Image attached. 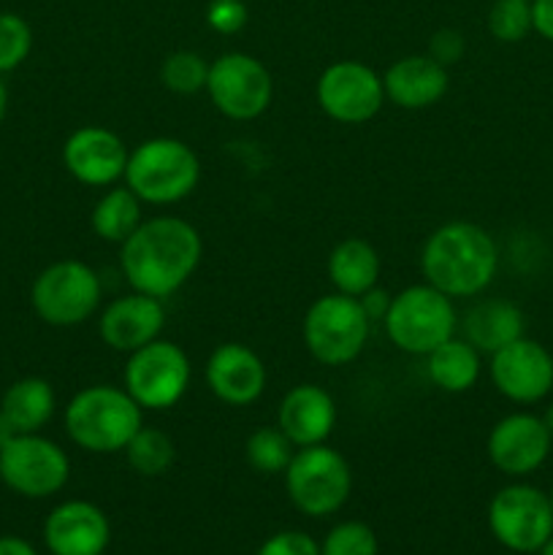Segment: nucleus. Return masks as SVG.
I'll return each mask as SVG.
<instances>
[{"mask_svg":"<svg viewBox=\"0 0 553 555\" xmlns=\"http://www.w3.org/2000/svg\"><path fill=\"white\" fill-rule=\"evenodd\" d=\"M204 242L182 217H150L119 244V269L133 291L152 298H171L195 274Z\"/></svg>","mask_w":553,"mask_h":555,"instance_id":"f257e3e1","label":"nucleus"},{"mask_svg":"<svg viewBox=\"0 0 553 555\" xmlns=\"http://www.w3.org/2000/svg\"><path fill=\"white\" fill-rule=\"evenodd\" d=\"M499 247L477 222L453 220L428 233L421 249L423 280L450 298H475L493 282Z\"/></svg>","mask_w":553,"mask_h":555,"instance_id":"f03ea898","label":"nucleus"},{"mask_svg":"<svg viewBox=\"0 0 553 555\" xmlns=\"http://www.w3.org/2000/svg\"><path fill=\"white\" fill-rule=\"evenodd\" d=\"M65 434L92 455H114L128 448L144 426V410L123 385H87L65 404Z\"/></svg>","mask_w":553,"mask_h":555,"instance_id":"7ed1b4c3","label":"nucleus"},{"mask_svg":"<svg viewBox=\"0 0 553 555\" xmlns=\"http://www.w3.org/2000/svg\"><path fill=\"white\" fill-rule=\"evenodd\" d=\"M198 179L201 160L193 146L171 135H155L130 150L123 182L146 206H171L188 198Z\"/></svg>","mask_w":553,"mask_h":555,"instance_id":"20e7f679","label":"nucleus"},{"mask_svg":"<svg viewBox=\"0 0 553 555\" xmlns=\"http://www.w3.org/2000/svg\"><path fill=\"white\" fill-rule=\"evenodd\" d=\"M383 325L396 350L426 358L442 341L453 339L459 331V314L453 298L428 282H421L390 296Z\"/></svg>","mask_w":553,"mask_h":555,"instance_id":"39448f33","label":"nucleus"},{"mask_svg":"<svg viewBox=\"0 0 553 555\" xmlns=\"http://www.w3.org/2000/svg\"><path fill=\"white\" fill-rule=\"evenodd\" d=\"M301 331L309 356L323 366L339 369L361 356L372 320L366 318L358 298L334 291L309 304Z\"/></svg>","mask_w":553,"mask_h":555,"instance_id":"423d86ee","label":"nucleus"},{"mask_svg":"<svg viewBox=\"0 0 553 555\" xmlns=\"http://www.w3.org/2000/svg\"><path fill=\"white\" fill-rule=\"evenodd\" d=\"M285 491L293 507L307 518H329L347 504L352 472L345 455L329 444L298 448L285 469Z\"/></svg>","mask_w":553,"mask_h":555,"instance_id":"0eeeda50","label":"nucleus"},{"mask_svg":"<svg viewBox=\"0 0 553 555\" xmlns=\"http://www.w3.org/2000/svg\"><path fill=\"white\" fill-rule=\"evenodd\" d=\"M103 282L92 266L81 260H57L33 280L30 304L38 320L54 328H74L98 314Z\"/></svg>","mask_w":553,"mask_h":555,"instance_id":"6e6552de","label":"nucleus"},{"mask_svg":"<svg viewBox=\"0 0 553 555\" xmlns=\"http://www.w3.org/2000/svg\"><path fill=\"white\" fill-rule=\"evenodd\" d=\"M193 379L190 358L177 341L155 339L130 352L123 369V388L144 412H166L184 399Z\"/></svg>","mask_w":553,"mask_h":555,"instance_id":"1a4fd4ad","label":"nucleus"},{"mask_svg":"<svg viewBox=\"0 0 553 555\" xmlns=\"http://www.w3.org/2000/svg\"><path fill=\"white\" fill-rule=\"evenodd\" d=\"M206 95L222 117L249 122L269 112L274 101V79L253 54L226 52L209 63Z\"/></svg>","mask_w":553,"mask_h":555,"instance_id":"9d476101","label":"nucleus"},{"mask_svg":"<svg viewBox=\"0 0 553 555\" xmlns=\"http://www.w3.org/2000/svg\"><path fill=\"white\" fill-rule=\"evenodd\" d=\"M488 529L507 551L540 553L553 534L551 496L526 482L504 486L488 504Z\"/></svg>","mask_w":553,"mask_h":555,"instance_id":"9b49d317","label":"nucleus"},{"mask_svg":"<svg viewBox=\"0 0 553 555\" xmlns=\"http://www.w3.org/2000/svg\"><path fill=\"white\" fill-rule=\"evenodd\" d=\"M70 477L68 453L41 434H16L0 450V480L25 499H49Z\"/></svg>","mask_w":553,"mask_h":555,"instance_id":"f8f14e48","label":"nucleus"},{"mask_svg":"<svg viewBox=\"0 0 553 555\" xmlns=\"http://www.w3.org/2000/svg\"><path fill=\"white\" fill-rule=\"evenodd\" d=\"M314 98L334 122L363 125L385 106V85L372 65L361 60H336L318 76Z\"/></svg>","mask_w":553,"mask_h":555,"instance_id":"ddd939ff","label":"nucleus"},{"mask_svg":"<svg viewBox=\"0 0 553 555\" xmlns=\"http://www.w3.org/2000/svg\"><path fill=\"white\" fill-rule=\"evenodd\" d=\"M488 374L499 393L515 404H537L553 390V356L535 339L510 341L488 363Z\"/></svg>","mask_w":553,"mask_h":555,"instance_id":"4468645a","label":"nucleus"},{"mask_svg":"<svg viewBox=\"0 0 553 555\" xmlns=\"http://www.w3.org/2000/svg\"><path fill=\"white\" fill-rule=\"evenodd\" d=\"M553 437L542 417L513 412L491 428L486 442L488 461L507 477H529L548 461Z\"/></svg>","mask_w":553,"mask_h":555,"instance_id":"2eb2a0df","label":"nucleus"},{"mask_svg":"<svg viewBox=\"0 0 553 555\" xmlns=\"http://www.w3.org/2000/svg\"><path fill=\"white\" fill-rule=\"evenodd\" d=\"M128 155L125 141L103 125H81L63 144L65 171L87 188H114L125 177Z\"/></svg>","mask_w":553,"mask_h":555,"instance_id":"dca6fc26","label":"nucleus"},{"mask_svg":"<svg viewBox=\"0 0 553 555\" xmlns=\"http://www.w3.org/2000/svg\"><path fill=\"white\" fill-rule=\"evenodd\" d=\"M204 379L211 396L222 404L249 406L263 396L269 374L253 347L242 341H222L206 358Z\"/></svg>","mask_w":553,"mask_h":555,"instance_id":"f3484780","label":"nucleus"},{"mask_svg":"<svg viewBox=\"0 0 553 555\" xmlns=\"http://www.w3.org/2000/svg\"><path fill=\"white\" fill-rule=\"evenodd\" d=\"M163 328H166L163 301L139 291L114 298L98 314V334H101L103 345L112 347L114 352H125V356L160 339Z\"/></svg>","mask_w":553,"mask_h":555,"instance_id":"a211bd4d","label":"nucleus"},{"mask_svg":"<svg viewBox=\"0 0 553 555\" xmlns=\"http://www.w3.org/2000/svg\"><path fill=\"white\" fill-rule=\"evenodd\" d=\"M112 542V524L98 504L70 499L43 520V545L52 555H103Z\"/></svg>","mask_w":553,"mask_h":555,"instance_id":"6ab92c4d","label":"nucleus"},{"mask_svg":"<svg viewBox=\"0 0 553 555\" xmlns=\"http://www.w3.org/2000/svg\"><path fill=\"white\" fill-rule=\"evenodd\" d=\"M336 401L325 388L314 383L293 385L280 401L276 410V426L285 431L296 448H312V444L329 442L336 428Z\"/></svg>","mask_w":553,"mask_h":555,"instance_id":"aec40b11","label":"nucleus"},{"mask_svg":"<svg viewBox=\"0 0 553 555\" xmlns=\"http://www.w3.org/2000/svg\"><path fill=\"white\" fill-rule=\"evenodd\" d=\"M385 101L407 112L432 108L450 90V74L445 65L428 54H407L399 57L383 76Z\"/></svg>","mask_w":553,"mask_h":555,"instance_id":"412c9836","label":"nucleus"},{"mask_svg":"<svg viewBox=\"0 0 553 555\" xmlns=\"http://www.w3.org/2000/svg\"><path fill=\"white\" fill-rule=\"evenodd\" d=\"M461 336L475 347L477 352L493 356L497 350L507 347L510 341L526 336V318L520 307L504 298H486L477 301L464 320L459 323Z\"/></svg>","mask_w":553,"mask_h":555,"instance_id":"4be33fe9","label":"nucleus"},{"mask_svg":"<svg viewBox=\"0 0 553 555\" xmlns=\"http://www.w3.org/2000/svg\"><path fill=\"white\" fill-rule=\"evenodd\" d=\"M383 274L380 253L363 238H342L329 255V280L336 293L361 298L372 287H377Z\"/></svg>","mask_w":553,"mask_h":555,"instance_id":"5701e85b","label":"nucleus"},{"mask_svg":"<svg viewBox=\"0 0 553 555\" xmlns=\"http://www.w3.org/2000/svg\"><path fill=\"white\" fill-rule=\"evenodd\" d=\"M0 410L16 434H41V428L57 412V396L49 379L22 377L0 399Z\"/></svg>","mask_w":553,"mask_h":555,"instance_id":"b1692460","label":"nucleus"},{"mask_svg":"<svg viewBox=\"0 0 553 555\" xmlns=\"http://www.w3.org/2000/svg\"><path fill=\"white\" fill-rule=\"evenodd\" d=\"M483 372L480 352L464 339V336H453V339L442 341L437 350L426 356V374L439 390L445 393H466L477 385Z\"/></svg>","mask_w":553,"mask_h":555,"instance_id":"393cba45","label":"nucleus"},{"mask_svg":"<svg viewBox=\"0 0 553 555\" xmlns=\"http://www.w3.org/2000/svg\"><path fill=\"white\" fill-rule=\"evenodd\" d=\"M141 209H144V201L128 184H114L92 206V233L108 244H123L144 222Z\"/></svg>","mask_w":553,"mask_h":555,"instance_id":"a878e982","label":"nucleus"},{"mask_svg":"<svg viewBox=\"0 0 553 555\" xmlns=\"http://www.w3.org/2000/svg\"><path fill=\"white\" fill-rule=\"evenodd\" d=\"M296 450V444L285 437L280 426H260L244 442V461L258 475H285Z\"/></svg>","mask_w":553,"mask_h":555,"instance_id":"bb28decb","label":"nucleus"},{"mask_svg":"<svg viewBox=\"0 0 553 555\" xmlns=\"http://www.w3.org/2000/svg\"><path fill=\"white\" fill-rule=\"evenodd\" d=\"M123 453L125 459H128L130 469L141 477L166 475V472L173 466V459H177L173 439L168 437L166 431L152 426H141Z\"/></svg>","mask_w":553,"mask_h":555,"instance_id":"cd10ccee","label":"nucleus"},{"mask_svg":"<svg viewBox=\"0 0 553 555\" xmlns=\"http://www.w3.org/2000/svg\"><path fill=\"white\" fill-rule=\"evenodd\" d=\"M206 79H209V63L190 49L171 52L160 63V81L173 95H195L206 90Z\"/></svg>","mask_w":553,"mask_h":555,"instance_id":"c85d7f7f","label":"nucleus"},{"mask_svg":"<svg viewBox=\"0 0 553 555\" xmlns=\"http://www.w3.org/2000/svg\"><path fill=\"white\" fill-rule=\"evenodd\" d=\"M488 33L502 43H518L531 33V0H497L488 11Z\"/></svg>","mask_w":553,"mask_h":555,"instance_id":"c756f323","label":"nucleus"},{"mask_svg":"<svg viewBox=\"0 0 553 555\" xmlns=\"http://www.w3.org/2000/svg\"><path fill=\"white\" fill-rule=\"evenodd\" d=\"M33 49V30L25 16L0 11V74L16 70Z\"/></svg>","mask_w":553,"mask_h":555,"instance_id":"7c9ffc66","label":"nucleus"},{"mask_svg":"<svg viewBox=\"0 0 553 555\" xmlns=\"http://www.w3.org/2000/svg\"><path fill=\"white\" fill-rule=\"evenodd\" d=\"M320 555H380L377 534L361 520H342L325 534Z\"/></svg>","mask_w":553,"mask_h":555,"instance_id":"2f4dec72","label":"nucleus"},{"mask_svg":"<svg viewBox=\"0 0 553 555\" xmlns=\"http://www.w3.org/2000/svg\"><path fill=\"white\" fill-rule=\"evenodd\" d=\"M249 20L244 0H211L206 5V25L220 36H236Z\"/></svg>","mask_w":553,"mask_h":555,"instance_id":"473e14b6","label":"nucleus"},{"mask_svg":"<svg viewBox=\"0 0 553 555\" xmlns=\"http://www.w3.org/2000/svg\"><path fill=\"white\" fill-rule=\"evenodd\" d=\"M255 555H320V545L307 531L287 529L271 534Z\"/></svg>","mask_w":553,"mask_h":555,"instance_id":"72a5a7b5","label":"nucleus"},{"mask_svg":"<svg viewBox=\"0 0 553 555\" xmlns=\"http://www.w3.org/2000/svg\"><path fill=\"white\" fill-rule=\"evenodd\" d=\"M464 52H466L464 36H461L459 30H453V27H442V30H437L432 36L426 54L432 60H437L439 65H445V68H450V65H455L461 57H464Z\"/></svg>","mask_w":553,"mask_h":555,"instance_id":"f704fd0d","label":"nucleus"},{"mask_svg":"<svg viewBox=\"0 0 553 555\" xmlns=\"http://www.w3.org/2000/svg\"><path fill=\"white\" fill-rule=\"evenodd\" d=\"M531 30L553 41V0H531Z\"/></svg>","mask_w":553,"mask_h":555,"instance_id":"c9c22d12","label":"nucleus"},{"mask_svg":"<svg viewBox=\"0 0 553 555\" xmlns=\"http://www.w3.org/2000/svg\"><path fill=\"white\" fill-rule=\"evenodd\" d=\"M361 307L363 312H366V318L372 320V323H377V320L385 318V312H388V304H390V296L385 291H380V287H372L369 293H363L361 298Z\"/></svg>","mask_w":553,"mask_h":555,"instance_id":"e433bc0d","label":"nucleus"},{"mask_svg":"<svg viewBox=\"0 0 553 555\" xmlns=\"http://www.w3.org/2000/svg\"><path fill=\"white\" fill-rule=\"evenodd\" d=\"M0 555H38L36 547L22 537H0Z\"/></svg>","mask_w":553,"mask_h":555,"instance_id":"4c0bfd02","label":"nucleus"},{"mask_svg":"<svg viewBox=\"0 0 553 555\" xmlns=\"http://www.w3.org/2000/svg\"><path fill=\"white\" fill-rule=\"evenodd\" d=\"M16 437V431H14V426H11L9 423V417L3 415V410H0V450L5 448V444L11 442V439Z\"/></svg>","mask_w":553,"mask_h":555,"instance_id":"58836bf2","label":"nucleus"},{"mask_svg":"<svg viewBox=\"0 0 553 555\" xmlns=\"http://www.w3.org/2000/svg\"><path fill=\"white\" fill-rule=\"evenodd\" d=\"M5 108H9V90H5L3 74H0V122H3L5 117Z\"/></svg>","mask_w":553,"mask_h":555,"instance_id":"ea45409f","label":"nucleus"},{"mask_svg":"<svg viewBox=\"0 0 553 555\" xmlns=\"http://www.w3.org/2000/svg\"><path fill=\"white\" fill-rule=\"evenodd\" d=\"M542 423H545L548 434H551V437H553V401H551V404H548L545 415H542Z\"/></svg>","mask_w":553,"mask_h":555,"instance_id":"a19ab883","label":"nucleus"},{"mask_svg":"<svg viewBox=\"0 0 553 555\" xmlns=\"http://www.w3.org/2000/svg\"><path fill=\"white\" fill-rule=\"evenodd\" d=\"M540 555H553V534L548 537V542H545V545L540 547Z\"/></svg>","mask_w":553,"mask_h":555,"instance_id":"79ce46f5","label":"nucleus"},{"mask_svg":"<svg viewBox=\"0 0 553 555\" xmlns=\"http://www.w3.org/2000/svg\"><path fill=\"white\" fill-rule=\"evenodd\" d=\"M548 496H551V507H553V488H551V493H548Z\"/></svg>","mask_w":553,"mask_h":555,"instance_id":"37998d69","label":"nucleus"}]
</instances>
